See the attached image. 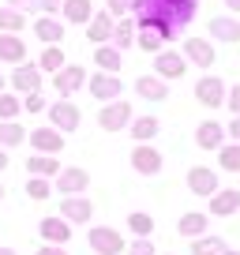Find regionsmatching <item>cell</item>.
<instances>
[{"mask_svg": "<svg viewBox=\"0 0 240 255\" xmlns=\"http://www.w3.org/2000/svg\"><path fill=\"white\" fill-rule=\"evenodd\" d=\"M169 38H176V30L165 19L150 15V11H143V15L135 19V45L143 49V53H161V45H165Z\"/></svg>", "mask_w": 240, "mask_h": 255, "instance_id": "obj_1", "label": "cell"}, {"mask_svg": "<svg viewBox=\"0 0 240 255\" xmlns=\"http://www.w3.org/2000/svg\"><path fill=\"white\" fill-rule=\"evenodd\" d=\"M49 124L60 131V135H72L75 128L83 124V113H79V105L75 102H68V98H60V102H53L49 105Z\"/></svg>", "mask_w": 240, "mask_h": 255, "instance_id": "obj_2", "label": "cell"}, {"mask_svg": "<svg viewBox=\"0 0 240 255\" xmlns=\"http://www.w3.org/2000/svg\"><path fill=\"white\" fill-rule=\"evenodd\" d=\"M87 244L94 248L98 255H124V252H128V240L120 237L117 229H109V225L90 229V233H87Z\"/></svg>", "mask_w": 240, "mask_h": 255, "instance_id": "obj_3", "label": "cell"}, {"mask_svg": "<svg viewBox=\"0 0 240 255\" xmlns=\"http://www.w3.org/2000/svg\"><path fill=\"white\" fill-rule=\"evenodd\" d=\"M161 165H165V158H161L158 146L150 143H135V150H131V169H135L139 176H158Z\"/></svg>", "mask_w": 240, "mask_h": 255, "instance_id": "obj_4", "label": "cell"}, {"mask_svg": "<svg viewBox=\"0 0 240 255\" xmlns=\"http://www.w3.org/2000/svg\"><path fill=\"white\" fill-rule=\"evenodd\" d=\"M53 188L60 191V195H83V191L90 188V173L79 169V165H68V169H60V173L53 176Z\"/></svg>", "mask_w": 240, "mask_h": 255, "instance_id": "obj_5", "label": "cell"}, {"mask_svg": "<svg viewBox=\"0 0 240 255\" xmlns=\"http://www.w3.org/2000/svg\"><path fill=\"white\" fill-rule=\"evenodd\" d=\"M131 124V105L128 102H105L102 113H98V128L102 131H120V128H128Z\"/></svg>", "mask_w": 240, "mask_h": 255, "instance_id": "obj_6", "label": "cell"}, {"mask_svg": "<svg viewBox=\"0 0 240 255\" xmlns=\"http://www.w3.org/2000/svg\"><path fill=\"white\" fill-rule=\"evenodd\" d=\"M184 72H188V60H184V53H173V49H161V53H154V75L158 79H184Z\"/></svg>", "mask_w": 240, "mask_h": 255, "instance_id": "obj_7", "label": "cell"}, {"mask_svg": "<svg viewBox=\"0 0 240 255\" xmlns=\"http://www.w3.org/2000/svg\"><path fill=\"white\" fill-rule=\"evenodd\" d=\"M87 87H90V98H98V102H117V98L124 94V83L113 72H94L87 79Z\"/></svg>", "mask_w": 240, "mask_h": 255, "instance_id": "obj_8", "label": "cell"}, {"mask_svg": "<svg viewBox=\"0 0 240 255\" xmlns=\"http://www.w3.org/2000/svg\"><path fill=\"white\" fill-rule=\"evenodd\" d=\"M79 87H87V68H79V64H64L60 72H53V90L60 98H72Z\"/></svg>", "mask_w": 240, "mask_h": 255, "instance_id": "obj_9", "label": "cell"}, {"mask_svg": "<svg viewBox=\"0 0 240 255\" xmlns=\"http://www.w3.org/2000/svg\"><path fill=\"white\" fill-rule=\"evenodd\" d=\"M60 218H64L68 225H87L90 218H94V203H90L87 195H64V199H60Z\"/></svg>", "mask_w": 240, "mask_h": 255, "instance_id": "obj_10", "label": "cell"}, {"mask_svg": "<svg viewBox=\"0 0 240 255\" xmlns=\"http://www.w3.org/2000/svg\"><path fill=\"white\" fill-rule=\"evenodd\" d=\"M188 188H192V195H199V199H210L222 184H218V173L210 165H192L188 169Z\"/></svg>", "mask_w": 240, "mask_h": 255, "instance_id": "obj_11", "label": "cell"}, {"mask_svg": "<svg viewBox=\"0 0 240 255\" xmlns=\"http://www.w3.org/2000/svg\"><path fill=\"white\" fill-rule=\"evenodd\" d=\"M225 83L218 79V75H203L199 83H195V102L207 105V109H218V105H225Z\"/></svg>", "mask_w": 240, "mask_h": 255, "instance_id": "obj_12", "label": "cell"}, {"mask_svg": "<svg viewBox=\"0 0 240 255\" xmlns=\"http://www.w3.org/2000/svg\"><path fill=\"white\" fill-rule=\"evenodd\" d=\"M11 90L15 94H34V90H41V68L30 60L15 64V72H11Z\"/></svg>", "mask_w": 240, "mask_h": 255, "instance_id": "obj_13", "label": "cell"}, {"mask_svg": "<svg viewBox=\"0 0 240 255\" xmlns=\"http://www.w3.org/2000/svg\"><path fill=\"white\" fill-rule=\"evenodd\" d=\"M26 143L34 146V154H60L64 150V135L56 128H34V131H26Z\"/></svg>", "mask_w": 240, "mask_h": 255, "instance_id": "obj_14", "label": "cell"}, {"mask_svg": "<svg viewBox=\"0 0 240 255\" xmlns=\"http://www.w3.org/2000/svg\"><path fill=\"white\" fill-rule=\"evenodd\" d=\"M240 210V188H218L210 195V214L214 218H233Z\"/></svg>", "mask_w": 240, "mask_h": 255, "instance_id": "obj_15", "label": "cell"}, {"mask_svg": "<svg viewBox=\"0 0 240 255\" xmlns=\"http://www.w3.org/2000/svg\"><path fill=\"white\" fill-rule=\"evenodd\" d=\"M184 60L195 68H214V45L207 38H184Z\"/></svg>", "mask_w": 240, "mask_h": 255, "instance_id": "obj_16", "label": "cell"}, {"mask_svg": "<svg viewBox=\"0 0 240 255\" xmlns=\"http://www.w3.org/2000/svg\"><path fill=\"white\" fill-rule=\"evenodd\" d=\"M222 143H225V124L203 120V124L195 128V146H199V150H218Z\"/></svg>", "mask_w": 240, "mask_h": 255, "instance_id": "obj_17", "label": "cell"}, {"mask_svg": "<svg viewBox=\"0 0 240 255\" xmlns=\"http://www.w3.org/2000/svg\"><path fill=\"white\" fill-rule=\"evenodd\" d=\"M113 26H117V19L109 15V11H94L87 23V38L94 41V45H105V41H113Z\"/></svg>", "mask_w": 240, "mask_h": 255, "instance_id": "obj_18", "label": "cell"}, {"mask_svg": "<svg viewBox=\"0 0 240 255\" xmlns=\"http://www.w3.org/2000/svg\"><path fill=\"white\" fill-rule=\"evenodd\" d=\"M41 240H45V244H60V248H64L68 240H72V225H68L60 214L45 218V222H41Z\"/></svg>", "mask_w": 240, "mask_h": 255, "instance_id": "obj_19", "label": "cell"}, {"mask_svg": "<svg viewBox=\"0 0 240 255\" xmlns=\"http://www.w3.org/2000/svg\"><path fill=\"white\" fill-rule=\"evenodd\" d=\"M135 94L146 98V102H165L169 98V83L158 79V75H139L135 79Z\"/></svg>", "mask_w": 240, "mask_h": 255, "instance_id": "obj_20", "label": "cell"}, {"mask_svg": "<svg viewBox=\"0 0 240 255\" xmlns=\"http://www.w3.org/2000/svg\"><path fill=\"white\" fill-rule=\"evenodd\" d=\"M34 38L45 41V45H60V38H64V23H60V19H53V15L34 19Z\"/></svg>", "mask_w": 240, "mask_h": 255, "instance_id": "obj_21", "label": "cell"}, {"mask_svg": "<svg viewBox=\"0 0 240 255\" xmlns=\"http://www.w3.org/2000/svg\"><path fill=\"white\" fill-rule=\"evenodd\" d=\"M207 229H210V214H199V210H188V214L176 222V233H180V237H188V240L203 237Z\"/></svg>", "mask_w": 240, "mask_h": 255, "instance_id": "obj_22", "label": "cell"}, {"mask_svg": "<svg viewBox=\"0 0 240 255\" xmlns=\"http://www.w3.org/2000/svg\"><path fill=\"white\" fill-rule=\"evenodd\" d=\"M210 38H218V41H240V19H233V15H214L210 19Z\"/></svg>", "mask_w": 240, "mask_h": 255, "instance_id": "obj_23", "label": "cell"}, {"mask_svg": "<svg viewBox=\"0 0 240 255\" xmlns=\"http://www.w3.org/2000/svg\"><path fill=\"white\" fill-rule=\"evenodd\" d=\"M0 60L4 64H23L26 60V41L19 34H0Z\"/></svg>", "mask_w": 240, "mask_h": 255, "instance_id": "obj_24", "label": "cell"}, {"mask_svg": "<svg viewBox=\"0 0 240 255\" xmlns=\"http://www.w3.org/2000/svg\"><path fill=\"white\" fill-rule=\"evenodd\" d=\"M60 169H64V165H60L56 154H34V158H26V173H30V176H45V180H49V176H56Z\"/></svg>", "mask_w": 240, "mask_h": 255, "instance_id": "obj_25", "label": "cell"}, {"mask_svg": "<svg viewBox=\"0 0 240 255\" xmlns=\"http://www.w3.org/2000/svg\"><path fill=\"white\" fill-rule=\"evenodd\" d=\"M128 131H131V139H135V143H150V139L161 131V124H158V117H131Z\"/></svg>", "mask_w": 240, "mask_h": 255, "instance_id": "obj_26", "label": "cell"}, {"mask_svg": "<svg viewBox=\"0 0 240 255\" xmlns=\"http://www.w3.org/2000/svg\"><path fill=\"white\" fill-rule=\"evenodd\" d=\"M26 143V128L19 120H0V146L4 150H15V146Z\"/></svg>", "mask_w": 240, "mask_h": 255, "instance_id": "obj_27", "label": "cell"}, {"mask_svg": "<svg viewBox=\"0 0 240 255\" xmlns=\"http://www.w3.org/2000/svg\"><path fill=\"white\" fill-rule=\"evenodd\" d=\"M60 11H64L68 23H83V26H87L90 15H94V4H90V0H64Z\"/></svg>", "mask_w": 240, "mask_h": 255, "instance_id": "obj_28", "label": "cell"}, {"mask_svg": "<svg viewBox=\"0 0 240 255\" xmlns=\"http://www.w3.org/2000/svg\"><path fill=\"white\" fill-rule=\"evenodd\" d=\"M94 64L102 68V72H113V75H117V68H120V49L109 45V41H105V45H94Z\"/></svg>", "mask_w": 240, "mask_h": 255, "instance_id": "obj_29", "label": "cell"}, {"mask_svg": "<svg viewBox=\"0 0 240 255\" xmlns=\"http://www.w3.org/2000/svg\"><path fill=\"white\" fill-rule=\"evenodd\" d=\"M113 45H117L120 53H124L128 45H135V19L131 15H124L117 26H113Z\"/></svg>", "mask_w": 240, "mask_h": 255, "instance_id": "obj_30", "label": "cell"}, {"mask_svg": "<svg viewBox=\"0 0 240 255\" xmlns=\"http://www.w3.org/2000/svg\"><path fill=\"white\" fill-rule=\"evenodd\" d=\"M218 165L225 173H240V143H222L218 146Z\"/></svg>", "mask_w": 240, "mask_h": 255, "instance_id": "obj_31", "label": "cell"}, {"mask_svg": "<svg viewBox=\"0 0 240 255\" xmlns=\"http://www.w3.org/2000/svg\"><path fill=\"white\" fill-rule=\"evenodd\" d=\"M222 252H225V240H222V237L203 233V237L192 240V255H222Z\"/></svg>", "mask_w": 240, "mask_h": 255, "instance_id": "obj_32", "label": "cell"}, {"mask_svg": "<svg viewBox=\"0 0 240 255\" xmlns=\"http://www.w3.org/2000/svg\"><path fill=\"white\" fill-rule=\"evenodd\" d=\"M64 49H60V45H45V53H41L38 56V68H41V72H60V68H64Z\"/></svg>", "mask_w": 240, "mask_h": 255, "instance_id": "obj_33", "label": "cell"}, {"mask_svg": "<svg viewBox=\"0 0 240 255\" xmlns=\"http://www.w3.org/2000/svg\"><path fill=\"white\" fill-rule=\"evenodd\" d=\"M26 26V15L15 8H0V34H19Z\"/></svg>", "mask_w": 240, "mask_h": 255, "instance_id": "obj_34", "label": "cell"}, {"mask_svg": "<svg viewBox=\"0 0 240 255\" xmlns=\"http://www.w3.org/2000/svg\"><path fill=\"white\" fill-rule=\"evenodd\" d=\"M49 195H53V184H49L45 176H30V180H26V199H34V203H45Z\"/></svg>", "mask_w": 240, "mask_h": 255, "instance_id": "obj_35", "label": "cell"}, {"mask_svg": "<svg viewBox=\"0 0 240 255\" xmlns=\"http://www.w3.org/2000/svg\"><path fill=\"white\" fill-rule=\"evenodd\" d=\"M128 229L135 233V237H150L154 233V218L143 214V210H135V214H128Z\"/></svg>", "mask_w": 240, "mask_h": 255, "instance_id": "obj_36", "label": "cell"}, {"mask_svg": "<svg viewBox=\"0 0 240 255\" xmlns=\"http://www.w3.org/2000/svg\"><path fill=\"white\" fill-rule=\"evenodd\" d=\"M19 113H23V102H19V98H11V94H4V90H0V120H15Z\"/></svg>", "mask_w": 240, "mask_h": 255, "instance_id": "obj_37", "label": "cell"}, {"mask_svg": "<svg viewBox=\"0 0 240 255\" xmlns=\"http://www.w3.org/2000/svg\"><path fill=\"white\" fill-rule=\"evenodd\" d=\"M131 8H135V0H105V11H109L113 19L131 15Z\"/></svg>", "mask_w": 240, "mask_h": 255, "instance_id": "obj_38", "label": "cell"}, {"mask_svg": "<svg viewBox=\"0 0 240 255\" xmlns=\"http://www.w3.org/2000/svg\"><path fill=\"white\" fill-rule=\"evenodd\" d=\"M23 109H26V113H45V109H49V102L41 98V90H34V94H26V98H23Z\"/></svg>", "mask_w": 240, "mask_h": 255, "instance_id": "obj_39", "label": "cell"}, {"mask_svg": "<svg viewBox=\"0 0 240 255\" xmlns=\"http://www.w3.org/2000/svg\"><path fill=\"white\" fill-rule=\"evenodd\" d=\"M124 255H154V244H150V237H135L128 244V252Z\"/></svg>", "mask_w": 240, "mask_h": 255, "instance_id": "obj_40", "label": "cell"}, {"mask_svg": "<svg viewBox=\"0 0 240 255\" xmlns=\"http://www.w3.org/2000/svg\"><path fill=\"white\" fill-rule=\"evenodd\" d=\"M225 105L233 109V117H240V83H237V87L229 90V94H225Z\"/></svg>", "mask_w": 240, "mask_h": 255, "instance_id": "obj_41", "label": "cell"}, {"mask_svg": "<svg viewBox=\"0 0 240 255\" xmlns=\"http://www.w3.org/2000/svg\"><path fill=\"white\" fill-rule=\"evenodd\" d=\"M4 4H8V8H15V11H23V15L38 8V0H4Z\"/></svg>", "mask_w": 240, "mask_h": 255, "instance_id": "obj_42", "label": "cell"}, {"mask_svg": "<svg viewBox=\"0 0 240 255\" xmlns=\"http://www.w3.org/2000/svg\"><path fill=\"white\" fill-rule=\"evenodd\" d=\"M60 4H64V0H38V8L45 11V15H56V11H60Z\"/></svg>", "mask_w": 240, "mask_h": 255, "instance_id": "obj_43", "label": "cell"}, {"mask_svg": "<svg viewBox=\"0 0 240 255\" xmlns=\"http://www.w3.org/2000/svg\"><path fill=\"white\" fill-rule=\"evenodd\" d=\"M34 255H68V248H60V244H45V248H38Z\"/></svg>", "mask_w": 240, "mask_h": 255, "instance_id": "obj_44", "label": "cell"}, {"mask_svg": "<svg viewBox=\"0 0 240 255\" xmlns=\"http://www.w3.org/2000/svg\"><path fill=\"white\" fill-rule=\"evenodd\" d=\"M225 135H229V139H233V143H240V117H237V120H233V124H229V128H225Z\"/></svg>", "mask_w": 240, "mask_h": 255, "instance_id": "obj_45", "label": "cell"}, {"mask_svg": "<svg viewBox=\"0 0 240 255\" xmlns=\"http://www.w3.org/2000/svg\"><path fill=\"white\" fill-rule=\"evenodd\" d=\"M4 169H8V150L0 146V173H4Z\"/></svg>", "mask_w": 240, "mask_h": 255, "instance_id": "obj_46", "label": "cell"}, {"mask_svg": "<svg viewBox=\"0 0 240 255\" xmlns=\"http://www.w3.org/2000/svg\"><path fill=\"white\" fill-rule=\"evenodd\" d=\"M225 8H229V11H237V15H240V0H225Z\"/></svg>", "mask_w": 240, "mask_h": 255, "instance_id": "obj_47", "label": "cell"}, {"mask_svg": "<svg viewBox=\"0 0 240 255\" xmlns=\"http://www.w3.org/2000/svg\"><path fill=\"white\" fill-rule=\"evenodd\" d=\"M0 255H15V248H0Z\"/></svg>", "mask_w": 240, "mask_h": 255, "instance_id": "obj_48", "label": "cell"}, {"mask_svg": "<svg viewBox=\"0 0 240 255\" xmlns=\"http://www.w3.org/2000/svg\"><path fill=\"white\" fill-rule=\"evenodd\" d=\"M222 255H240V252H233V248H225V252H222Z\"/></svg>", "mask_w": 240, "mask_h": 255, "instance_id": "obj_49", "label": "cell"}, {"mask_svg": "<svg viewBox=\"0 0 240 255\" xmlns=\"http://www.w3.org/2000/svg\"><path fill=\"white\" fill-rule=\"evenodd\" d=\"M4 83H8V79H4V72H0V90H4Z\"/></svg>", "mask_w": 240, "mask_h": 255, "instance_id": "obj_50", "label": "cell"}, {"mask_svg": "<svg viewBox=\"0 0 240 255\" xmlns=\"http://www.w3.org/2000/svg\"><path fill=\"white\" fill-rule=\"evenodd\" d=\"M0 203H4V184H0Z\"/></svg>", "mask_w": 240, "mask_h": 255, "instance_id": "obj_51", "label": "cell"}]
</instances>
